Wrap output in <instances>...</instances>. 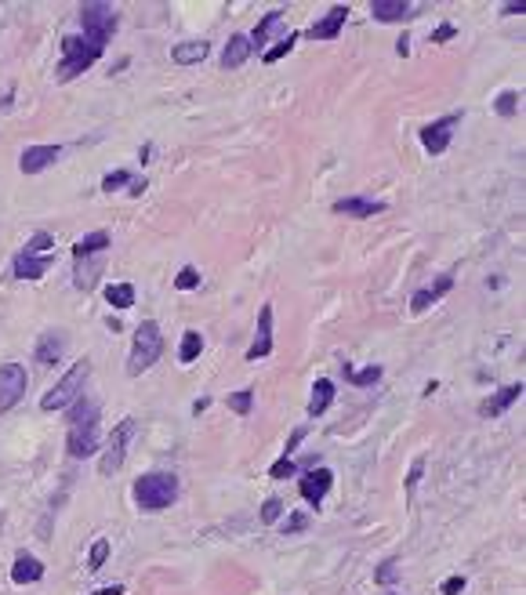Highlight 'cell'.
Segmentation results:
<instances>
[{
	"label": "cell",
	"instance_id": "1",
	"mask_svg": "<svg viewBox=\"0 0 526 595\" xmlns=\"http://www.w3.org/2000/svg\"><path fill=\"white\" fill-rule=\"evenodd\" d=\"M66 450L73 461H83L98 450V403L95 399H76L69 407V436H66Z\"/></svg>",
	"mask_w": 526,
	"mask_h": 595
},
{
	"label": "cell",
	"instance_id": "2",
	"mask_svg": "<svg viewBox=\"0 0 526 595\" xmlns=\"http://www.w3.org/2000/svg\"><path fill=\"white\" fill-rule=\"evenodd\" d=\"M178 497V479L171 472H149L135 483V501L142 512H163Z\"/></svg>",
	"mask_w": 526,
	"mask_h": 595
},
{
	"label": "cell",
	"instance_id": "3",
	"mask_svg": "<svg viewBox=\"0 0 526 595\" xmlns=\"http://www.w3.org/2000/svg\"><path fill=\"white\" fill-rule=\"evenodd\" d=\"M88 377H91V363H88V359H80V363H73L66 374L55 381L51 392H44L40 407H44L48 414H51V410H66V407H73V403L80 399V392H83V385H88Z\"/></svg>",
	"mask_w": 526,
	"mask_h": 595
},
{
	"label": "cell",
	"instance_id": "4",
	"mask_svg": "<svg viewBox=\"0 0 526 595\" xmlns=\"http://www.w3.org/2000/svg\"><path fill=\"white\" fill-rule=\"evenodd\" d=\"M80 26H83V40L102 51L105 44H109V36L116 33V26H120L116 8H113V4H102V0H91V4L80 8Z\"/></svg>",
	"mask_w": 526,
	"mask_h": 595
},
{
	"label": "cell",
	"instance_id": "5",
	"mask_svg": "<svg viewBox=\"0 0 526 595\" xmlns=\"http://www.w3.org/2000/svg\"><path fill=\"white\" fill-rule=\"evenodd\" d=\"M160 352H163V334H160L156 320L138 323V330H135V345H131V359H128V374L138 377L142 370H149L156 359H160Z\"/></svg>",
	"mask_w": 526,
	"mask_h": 595
},
{
	"label": "cell",
	"instance_id": "6",
	"mask_svg": "<svg viewBox=\"0 0 526 595\" xmlns=\"http://www.w3.org/2000/svg\"><path fill=\"white\" fill-rule=\"evenodd\" d=\"M98 48L95 44H88L83 36H66L62 40V62H58V80H73V76H80L83 69H91L95 62H98Z\"/></svg>",
	"mask_w": 526,
	"mask_h": 595
},
{
	"label": "cell",
	"instance_id": "7",
	"mask_svg": "<svg viewBox=\"0 0 526 595\" xmlns=\"http://www.w3.org/2000/svg\"><path fill=\"white\" fill-rule=\"evenodd\" d=\"M131 436H135V417H123L116 429H113L109 443H105V454H102V461H98V472H102V476L120 472L123 457H128V443H131Z\"/></svg>",
	"mask_w": 526,
	"mask_h": 595
},
{
	"label": "cell",
	"instance_id": "8",
	"mask_svg": "<svg viewBox=\"0 0 526 595\" xmlns=\"http://www.w3.org/2000/svg\"><path fill=\"white\" fill-rule=\"evenodd\" d=\"M26 385H29V374L22 363H4L0 367V414L11 410L18 399L26 396Z\"/></svg>",
	"mask_w": 526,
	"mask_h": 595
},
{
	"label": "cell",
	"instance_id": "9",
	"mask_svg": "<svg viewBox=\"0 0 526 595\" xmlns=\"http://www.w3.org/2000/svg\"><path fill=\"white\" fill-rule=\"evenodd\" d=\"M457 123H461V113H447V116H439V120L425 123V127H421V145H425L432 156L447 153L450 135H454V127H457Z\"/></svg>",
	"mask_w": 526,
	"mask_h": 595
},
{
	"label": "cell",
	"instance_id": "10",
	"mask_svg": "<svg viewBox=\"0 0 526 595\" xmlns=\"http://www.w3.org/2000/svg\"><path fill=\"white\" fill-rule=\"evenodd\" d=\"M330 483H334V472H330V469H312V472H305V476L298 479V490H302V497H305L312 508H320L323 497H327V490H330Z\"/></svg>",
	"mask_w": 526,
	"mask_h": 595
},
{
	"label": "cell",
	"instance_id": "11",
	"mask_svg": "<svg viewBox=\"0 0 526 595\" xmlns=\"http://www.w3.org/2000/svg\"><path fill=\"white\" fill-rule=\"evenodd\" d=\"M51 265H55V254H26V250H18L15 262H11V276H18V280H40Z\"/></svg>",
	"mask_w": 526,
	"mask_h": 595
},
{
	"label": "cell",
	"instance_id": "12",
	"mask_svg": "<svg viewBox=\"0 0 526 595\" xmlns=\"http://www.w3.org/2000/svg\"><path fill=\"white\" fill-rule=\"evenodd\" d=\"M272 352V305H262L258 312V334H255V345L247 349V363H258Z\"/></svg>",
	"mask_w": 526,
	"mask_h": 595
},
{
	"label": "cell",
	"instance_id": "13",
	"mask_svg": "<svg viewBox=\"0 0 526 595\" xmlns=\"http://www.w3.org/2000/svg\"><path fill=\"white\" fill-rule=\"evenodd\" d=\"M382 210H385V200H367V196L334 200V215H345V218H374Z\"/></svg>",
	"mask_w": 526,
	"mask_h": 595
},
{
	"label": "cell",
	"instance_id": "14",
	"mask_svg": "<svg viewBox=\"0 0 526 595\" xmlns=\"http://www.w3.org/2000/svg\"><path fill=\"white\" fill-rule=\"evenodd\" d=\"M58 156H62L58 145H29L22 153V160H18V167H22V175H36V171H44V167H51Z\"/></svg>",
	"mask_w": 526,
	"mask_h": 595
},
{
	"label": "cell",
	"instance_id": "15",
	"mask_svg": "<svg viewBox=\"0 0 526 595\" xmlns=\"http://www.w3.org/2000/svg\"><path fill=\"white\" fill-rule=\"evenodd\" d=\"M345 18H349V8H345V4L330 8V11L320 18V22H312V26H309V36H312V40H334V36L342 33Z\"/></svg>",
	"mask_w": 526,
	"mask_h": 595
},
{
	"label": "cell",
	"instance_id": "16",
	"mask_svg": "<svg viewBox=\"0 0 526 595\" xmlns=\"http://www.w3.org/2000/svg\"><path fill=\"white\" fill-rule=\"evenodd\" d=\"M62 352H66V334H62V330L40 334V342H36V363L40 367H55L62 359Z\"/></svg>",
	"mask_w": 526,
	"mask_h": 595
},
{
	"label": "cell",
	"instance_id": "17",
	"mask_svg": "<svg viewBox=\"0 0 526 595\" xmlns=\"http://www.w3.org/2000/svg\"><path fill=\"white\" fill-rule=\"evenodd\" d=\"M370 15L377 18V22H407V18L414 15V4H407V0H374Z\"/></svg>",
	"mask_w": 526,
	"mask_h": 595
},
{
	"label": "cell",
	"instance_id": "18",
	"mask_svg": "<svg viewBox=\"0 0 526 595\" xmlns=\"http://www.w3.org/2000/svg\"><path fill=\"white\" fill-rule=\"evenodd\" d=\"M450 287H454V276H450V272H447V276H439V280H436L432 287H421V290L410 298V309H414V312H425V309H429V305H436V302H439V298H443Z\"/></svg>",
	"mask_w": 526,
	"mask_h": 595
},
{
	"label": "cell",
	"instance_id": "19",
	"mask_svg": "<svg viewBox=\"0 0 526 595\" xmlns=\"http://www.w3.org/2000/svg\"><path fill=\"white\" fill-rule=\"evenodd\" d=\"M522 392H526V389H522V381H515V385H508V389H501L497 396H490V399L479 407V414H483V417H501V414L508 410Z\"/></svg>",
	"mask_w": 526,
	"mask_h": 595
},
{
	"label": "cell",
	"instance_id": "20",
	"mask_svg": "<svg viewBox=\"0 0 526 595\" xmlns=\"http://www.w3.org/2000/svg\"><path fill=\"white\" fill-rule=\"evenodd\" d=\"M40 577H44V563H40L36 556H18L15 559V566H11V581L15 584H36Z\"/></svg>",
	"mask_w": 526,
	"mask_h": 595
},
{
	"label": "cell",
	"instance_id": "21",
	"mask_svg": "<svg viewBox=\"0 0 526 595\" xmlns=\"http://www.w3.org/2000/svg\"><path fill=\"white\" fill-rule=\"evenodd\" d=\"M250 51H255V48H250V40H247L243 33L229 36V44H225V51H222V66H225V69H240L243 62L250 58Z\"/></svg>",
	"mask_w": 526,
	"mask_h": 595
},
{
	"label": "cell",
	"instance_id": "22",
	"mask_svg": "<svg viewBox=\"0 0 526 595\" xmlns=\"http://www.w3.org/2000/svg\"><path fill=\"white\" fill-rule=\"evenodd\" d=\"M105 247H109V232H88V236H80L76 243H73V254H76V262H83V258H95V254H102Z\"/></svg>",
	"mask_w": 526,
	"mask_h": 595
},
{
	"label": "cell",
	"instance_id": "23",
	"mask_svg": "<svg viewBox=\"0 0 526 595\" xmlns=\"http://www.w3.org/2000/svg\"><path fill=\"white\" fill-rule=\"evenodd\" d=\"M334 403V381L330 377H320L312 385V399H309V417H320L327 414V407Z\"/></svg>",
	"mask_w": 526,
	"mask_h": 595
},
{
	"label": "cell",
	"instance_id": "24",
	"mask_svg": "<svg viewBox=\"0 0 526 595\" xmlns=\"http://www.w3.org/2000/svg\"><path fill=\"white\" fill-rule=\"evenodd\" d=\"M207 40H185V44H175V51H171V58L178 62V66H196V62H203L207 58Z\"/></svg>",
	"mask_w": 526,
	"mask_h": 595
},
{
	"label": "cell",
	"instance_id": "25",
	"mask_svg": "<svg viewBox=\"0 0 526 595\" xmlns=\"http://www.w3.org/2000/svg\"><path fill=\"white\" fill-rule=\"evenodd\" d=\"M342 374H345V381H352L356 389H367V385H377L382 381V367H367V370H356L352 363H342Z\"/></svg>",
	"mask_w": 526,
	"mask_h": 595
},
{
	"label": "cell",
	"instance_id": "26",
	"mask_svg": "<svg viewBox=\"0 0 526 595\" xmlns=\"http://www.w3.org/2000/svg\"><path fill=\"white\" fill-rule=\"evenodd\" d=\"M283 22V11H269L262 22L255 26V33H250L247 40H250V48H262V44H269V36H272V29H276Z\"/></svg>",
	"mask_w": 526,
	"mask_h": 595
},
{
	"label": "cell",
	"instance_id": "27",
	"mask_svg": "<svg viewBox=\"0 0 526 595\" xmlns=\"http://www.w3.org/2000/svg\"><path fill=\"white\" fill-rule=\"evenodd\" d=\"M105 302L113 309H131L135 305V287L131 283H109L105 287Z\"/></svg>",
	"mask_w": 526,
	"mask_h": 595
},
{
	"label": "cell",
	"instance_id": "28",
	"mask_svg": "<svg viewBox=\"0 0 526 595\" xmlns=\"http://www.w3.org/2000/svg\"><path fill=\"white\" fill-rule=\"evenodd\" d=\"M200 349H203V334H200V330H185V334H182L178 359H182V363H193V359L200 356Z\"/></svg>",
	"mask_w": 526,
	"mask_h": 595
},
{
	"label": "cell",
	"instance_id": "29",
	"mask_svg": "<svg viewBox=\"0 0 526 595\" xmlns=\"http://www.w3.org/2000/svg\"><path fill=\"white\" fill-rule=\"evenodd\" d=\"M250 407H255V389H240V392L229 396V410H236L240 417H247Z\"/></svg>",
	"mask_w": 526,
	"mask_h": 595
},
{
	"label": "cell",
	"instance_id": "30",
	"mask_svg": "<svg viewBox=\"0 0 526 595\" xmlns=\"http://www.w3.org/2000/svg\"><path fill=\"white\" fill-rule=\"evenodd\" d=\"M105 559H109V541H105V537H98V541L91 544L88 570H91V573H95V570H102V566H105Z\"/></svg>",
	"mask_w": 526,
	"mask_h": 595
},
{
	"label": "cell",
	"instance_id": "31",
	"mask_svg": "<svg viewBox=\"0 0 526 595\" xmlns=\"http://www.w3.org/2000/svg\"><path fill=\"white\" fill-rule=\"evenodd\" d=\"M294 44H298V33H287L276 48H269V51H265V62H269V66H272V62H280L283 55H290V51H294Z\"/></svg>",
	"mask_w": 526,
	"mask_h": 595
},
{
	"label": "cell",
	"instance_id": "32",
	"mask_svg": "<svg viewBox=\"0 0 526 595\" xmlns=\"http://www.w3.org/2000/svg\"><path fill=\"white\" fill-rule=\"evenodd\" d=\"M175 287H178V290H196V287H200V269L185 265V269L175 276Z\"/></svg>",
	"mask_w": 526,
	"mask_h": 595
},
{
	"label": "cell",
	"instance_id": "33",
	"mask_svg": "<svg viewBox=\"0 0 526 595\" xmlns=\"http://www.w3.org/2000/svg\"><path fill=\"white\" fill-rule=\"evenodd\" d=\"M51 247H55L51 232H33V240L26 243V254H51Z\"/></svg>",
	"mask_w": 526,
	"mask_h": 595
},
{
	"label": "cell",
	"instance_id": "34",
	"mask_svg": "<svg viewBox=\"0 0 526 595\" xmlns=\"http://www.w3.org/2000/svg\"><path fill=\"white\" fill-rule=\"evenodd\" d=\"M494 109H497L501 116H512V113L519 109V95H515V91H501V95H497V105H494Z\"/></svg>",
	"mask_w": 526,
	"mask_h": 595
},
{
	"label": "cell",
	"instance_id": "35",
	"mask_svg": "<svg viewBox=\"0 0 526 595\" xmlns=\"http://www.w3.org/2000/svg\"><path fill=\"white\" fill-rule=\"evenodd\" d=\"M135 178L128 175V171H109V175H105L102 178V189H105V193H113V189H120V185H131Z\"/></svg>",
	"mask_w": 526,
	"mask_h": 595
},
{
	"label": "cell",
	"instance_id": "36",
	"mask_svg": "<svg viewBox=\"0 0 526 595\" xmlns=\"http://www.w3.org/2000/svg\"><path fill=\"white\" fill-rule=\"evenodd\" d=\"M283 516V501L280 497H269L265 504H262V523H276Z\"/></svg>",
	"mask_w": 526,
	"mask_h": 595
},
{
	"label": "cell",
	"instance_id": "37",
	"mask_svg": "<svg viewBox=\"0 0 526 595\" xmlns=\"http://www.w3.org/2000/svg\"><path fill=\"white\" fill-rule=\"evenodd\" d=\"M294 472H298V469H294V461H290V457H280V461L269 469V476H272V479H290Z\"/></svg>",
	"mask_w": 526,
	"mask_h": 595
},
{
	"label": "cell",
	"instance_id": "38",
	"mask_svg": "<svg viewBox=\"0 0 526 595\" xmlns=\"http://www.w3.org/2000/svg\"><path fill=\"white\" fill-rule=\"evenodd\" d=\"M421 472H425V457H414L410 472H407V494H414V490H417V479H421Z\"/></svg>",
	"mask_w": 526,
	"mask_h": 595
},
{
	"label": "cell",
	"instance_id": "39",
	"mask_svg": "<svg viewBox=\"0 0 526 595\" xmlns=\"http://www.w3.org/2000/svg\"><path fill=\"white\" fill-rule=\"evenodd\" d=\"M374 577H377V584H392V581L399 577V570H396V559H385V563H382V570H377Z\"/></svg>",
	"mask_w": 526,
	"mask_h": 595
},
{
	"label": "cell",
	"instance_id": "40",
	"mask_svg": "<svg viewBox=\"0 0 526 595\" xmlns=\"http://www.w3.org/2000/svg\"><path fill=\"white\" fill-rule=\"evenodd\" d=\"M461 588H465V577H461V573H457V577H447V581H443V588H439V591H443V595H457Z\"/></svg>",
	"mask_w": 526,
	"mask_h": 595
},
{
	"label": "cell",
	"instance_id": "41",
	"mask_svg": "<svg viewBox=\"0 0 526 595\" xmlns=\"http://www.w3.org/2000/svg\"><path fill=\"white\" fill-rule=\"evenodd\" d=\"M450 36H457V29L447 22V26H439V29L432 33V44H443V40H450Z\"/></svg>",
	"mask_w": 526,
	"mask_h": 595
},
{
	"label": "cell",
	"instance_id": "42",
	"mask_svg": "<svg viewBox=\"0 0 526 595\" xmlns=\"http://www.w3.org/2000/svg\"><path fill=\"white\" fill-rule=\"evenodd\" d=\"M305 432H309L305 424H302V429H294V432H290V439H287V450H283V457H290V450H294V446H298V443L305 439Z\"/></svg>",
	"mask_w": 526,
	"mask_h": 595
},
{
	"label": "cell",
	"instance_id": "43",
	"mask_svg": "<svg viewBox=\"0 0 526 595\" xmlns=\"http://www.w3.org/2000/svg\"><path fill=\"white\" fill-rule=\"evenodd\" d=\"M305 526H309V519H305V516H290L283 530H287V534H298V530H305Z\"/></svg>",
	"mask_w": 526,
	"mask_h": 595
},
{
	"label": "cell",
	"instance_id": "44",
	"mask_svg": "<svg viewBox=\"0 0 526 595\" xmlns=\"http://www.w3.org/2000/svg\"><path fill=\"white\" fill-rule=\"evenodd\" d=\"M522 11H526L522 0H512V4H504V15H522Z\"/></svg>",
	"mask_w": 526,
	"mask_h": 595
},
{
	"label": "cell",
	"instance_id": "45",
	"mask_svg": "<svg viewBox=\"0 0 526 595\" xmlns=\"http://www.w3.org/2000/svg\"><path fill=\"white\" fill-rule=\"evenodd\" d=\"M91 595H123V584H109V588H98Z\"/></svg>",
	"mask_w": 526,
	"mask_h": 595
},
{
	"label": "cell",
	"instance_id": "46",
	"mask_svg": "<svg viewBox=\"0 0 526 595\" xmlns=\"http://www.w3.org/2000/svg\"><path fill=\"white\" fill-rule=\"evenodd\" d=\"M396 51H399V55H403V58H407V55H410V40L403 36V40H399V44H396Z\"/></svg>",
	"mask_w": 526,
	"mask_h": 595
},
{
	"label": "cell",
	"instance_id": "47",
	"mask_svg": "<svg viewBox=\"0 0 526 595\" xmlns=\"http://www.w3.org/2000/svg\"><path fill=\"white\" fill-rule=\"evenodd\" d=\"M207 407H210V399H196V403H193V414H203Z\"/></svg>",
	"mask_w": 526,
	"mask_h": 595
}]
</instances>
